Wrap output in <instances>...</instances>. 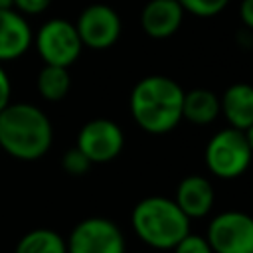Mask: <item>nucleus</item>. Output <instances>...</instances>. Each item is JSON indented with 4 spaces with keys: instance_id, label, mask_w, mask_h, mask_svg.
I'll use <instances>...</instances> for the list:
<instances>
[{
    "instance_id": "1",
    "label": "nucleus",
    "mask_w": 253,
    "mask_h": 253,
    "mask_svg": "<svg viewBox=\"0 0 253 253\" xmlns=\"http://www.w3.org/2000/svg\"><path fill=\"white\" fill-rule=\"evenodd\" d=\"M184 89L166 75H146L130 91L132 121L148 134H166L182 121Z\"/></svg>"
},
{
    "instance_id": "2",
    "label": "nucleus",
    "mask_w": 253,
    "mask_h": 253,
    "mask_svg": "<svg viewBox=\"0 0 253 253\" xmlns=\"http://www.w3.org/2000/svg\"><path fill=\"white\" fill-rule=\"evenodd\" d=\"M53 142L47 115L32 103H8L0 111V148L18 160L42 158Z\"/></svg>"
},
{
    "instance_id": "3",
    "label": "nucleus",
    "mask_w": 253,
    "mask_h": 253,
    "mask_svg": "<svg viewBox=\"0 0 253 253\" xmlns=\"http://www.w3.org/2000/svg\"><path fill=\"white\" fill-rule=\"evenodd\" d=\"M134 235L158 251H172V247L190 231V219L168 196L142 198L130 213Z\"/></svg>"
},
{
    "instance_id": "4",
    "label": "nucleus",
    "mask_w": 253,
    "mask_h": 253,
    "mask_svg": "<svg viewBox=\"0 0 253 253\" xmlns=\"http://www.w3.org/2000/svg\"><path fill=\"white\" fill-rule=\"evenodd\" d=\"M208 170L221 180H233L245 174L251 166L253 152L247 144L243 130L225 126L211 134L204 150Z\"/></svg>"
},
{
    "instance_id": "5",
    "label": "nucleus",
    "mask_w": 253,
    "mask_h": 253,
    "mask_svg": "<svg viewBox=\"0 0 253 253\" xmlns=\"http://www.w3.org/2000/svg\"><path fill=\"white\" fill-rule=\"evenodd\" d=\"M36 49L45 65H73L83 49L75 24L63 18H51L42 24L34 36Z\"/></svg>"
},
{
    "instance_id": "6",
    "label": "nucleus",
    "mask_w": 253,
    "mask_h": 253,
    "mask_svg": "<svg viewBox=\"0 0 253 253\" xmlns=\"http://www.w3.org/2000/svg\"><path fill=\"white\" fill-rule=\"evenodd\" d=\"M206 239L213 253H253V215L227 210L210 219Z\"/></svg>"
},
{
    "instance_id": "7",
    "label": "nucleus",
    "mask_w": 253,
    "mask_h": 253,
    "mask_svg": "<svg viewBox=\"0 0 253 253\" xmlns=\"http://www.w3.org/2000/svg\"><path fill=\"white\" fill-rule=\"evenodd\" d=\"M67 253H126L121 227L107 217L81 219L65 239Z\"/></svg>"
},
{
    "instance_id": "8",
    "label": "nucleus",
    "mask_w": 253,
    "mask_h": 253,
    "mask_svg": "<svg viewBox=\"0 0 253 253\" xmlns=\"http://www.w3.org/2000/svg\"><path fill=\"white\" fill-rule=\"evenodd\" d=\"M79 40L91 49H107L121 38V16L109 4H89L75 22Z\"/></svg>"
},
{
    "instance_id": "9",
    "label": "nucleus",
    "mask_w": 253,
    "mask_h": 253,
    "mask_svg": "<svg viewBox=\"0 0 253 253\" xmlns=\"http://www.w3.org/2000/svg\"><path fill=\"white\" fill-rule=\"evenodd\" d=\"M75 146L93 164H103V162H111L121 154L125 146V134L115 121L101 117L81 126Z\"/></svg>"
},
{
    "instance_id": "10",
    "label": "nucleus",
    "mask_w": 253,
    "mask_h": 253,
    "mask_svg": "<svg viewBox=\"0 0 253 253\" xmlns=\"http://www.w3.org/2000/svg\"><path fill=\"white\" fill-rule=\"evenodd\" d=\"M172 200L184 211V215L192 221V219H202L211 211L215 192H213L211 182L206 176L190 174L180 180Z\"/></svg>"
},
{
    "instance_id": "11",
    "label": "nucleus",
    "mask_w": 253,
    "mask_h": 253,
    "mask_svg": "<svg viewBox=\"0 0 253 253\" xmlns=\"http://www.w3.org/2000/svg\"><path fill=\"white\" fill-rule=\"evenodd\" d=\"M184 14L178 0H150L140 12V26L148 38L166 40L180 30Z\"/></svg>"
},
{
    "instance_id": "12",
    "label": "nucleus",
    "mask_w": 253,
    "mask_h": 253,
    "mask_svg": "<svg viewBox=\"0 0 253 253\" xmlns=\"http://www.w3.org/2000/svg\"><path fill=\"white\" fill-rule=\"evenodd\" d=\"M34 43L32 28L18 10H0V63L20 59Z\"/></svg>"
},
{
    "instance_id": "13",
    "label": "nucleus",
    "mask_w": 253,
    "mask_h": 253,
    "mask_svg": "<svg viewBox=\"0 0 253 253\" xmlns=\"http://www.w3.org/2000/svg\"><path fill=\"white\" fill-rule=\"evenodd\" d=\"M221 115L227 121V126L245 130L253 123V85L233 83L229 85L219 99Z\"/></svg>"
},
{
    "instance_id": "14",
    "label": "nucleus",
    "mask_w": 253,
    "mask_h": 253,
    "mask_svg": "<svg viewBox=\"0 0 253 253\" xmlns=\"http://www.w3.org/2000/svg\"><path fill=\"white\" fill-rule=\"evenodd\" d=\"M221 115L219 107V97L204 87L184 91V101H182V121H190L192 125L206 126L217 121Z\"/></svg>"
},
{
    "instance_id": "15",
    "label": "nucleus",
    "mask_w": 253,
    "mask_h": 253,
    "mask_svg": "<svg viewBox=\"0 0 253 253\" xmlns=\"http://www.w3.org/2000/svg\"><path fill=\"white\" fill-rule=\"evenodd\" d=\"M14 253H67V245L57 231L38 227L20 237Z\"/></svg>"
},
{
    "instance_id": "16",
    "label": "nucleus",
    "mask_w": 253,
    "mask_h": 253,
    "mask_svg": "<svg viewBox=\"0 0 253 253\" xmlns=\"http://www.w3.org/2000/svg\"><path fill=\"white\" fill-rule=\"evenodd\" d=\"M36 87L38 93L45 99V101H61L71 87V75L67 71V67L61 65H45L42 67V71L38 73L36 79Z\"/></svg>"
},
{
    "instance_id": "17",
    "label": "nucleus",
    "mask_w": 253,
    "mask_h": 253,
    "mask_svg": "<svg viewBox=\"0 0 253 253\" xmlns=\"http://www.w3.org/2000/svg\"><path fill=\"white\" fill-rule=\"evenodd\" d=\"M184 8V12L198 16V18H211L217 16L227 8L231 0H178Z\"/></svg>"
},
{
    "instance_id": "18",
    "label": "nucleus",
    "mask_w": 253,
    "mask_h": 253,
    "mask_svg": "<svg viewBox=\"0 0 253 253\" xmlns=\"http://www.w3.org/2000/svg\"><path fill=\"white\" fill-rule=\"evenodd\" d=\"M91 164H93V162H91V160H89L77 146L69 148V150L63 154V158H61V166H63V170H65L67 174H71V176H81V174L89 172Z\"/></svg>"
},
{
    "instance_id": "19",
    "label": "nucleus",
    "mask_w": 253,
    "mask_h": 253,
    "mask_svg": "<svg viewBox=\"0 0 253 253\" xmlns=\"http://www.w3.org/2000/svg\"><path fill=\"white\" fill-rule=\"evenodd\" d=\"M172 253H213L206 235H198V233H192L188 231L174 247H172Z\"/></svg>"
},
{
    "instance_id": "20",
    "label": "nucleus",
    "mask_w": 253,
    "mask_h": 253,
    "mask_svg": "<svg viewBox=\"0 0 253 253\" xmlns=\"http://www.w3.org/2000/svg\"><path fill=\"white\" fill-rule=\"evenodd\" d=\"M51 0H14V10L24 16H36L49 8Z\"/></svg>"
},
{
    "instance_id": "21",
    "label": "nucleus",
    "mask_w": 253,
    "mask_h": 253,
    "mask_svg": "<svg viewBox=\"0 0 253 253\" xmlns=\"http://www.w3.org/2000/svg\"><path fill=\"white\" fill-rule=\"evenodd\" d=\"M10 97H12V83H10L6 69L0 63V111L10 103Z\"/></svg>"
},
{
    "instance_id": "22",
    "label": "nucleus",
    "mask_w": 253,
    "mask_h": 253,
    "mask_svg": "<svg viewBox=\"0 0 253 253\" xmlns=\"http://www.w3.org/2000/svg\"><path fill=\"white\" fill-rule=\"evenodd\" d=\"M239 16L247 30L253 32V0H241L239 4Z\"/></svg>"
},
{
    "instance_id": "23",
    "label": "nucleus",
    "mask_w": 253,
    "mask_h": 253,
    "mask_svg": "<svg viewBox=\"0 0 253 253\" xmlns=\"http://www.w3.org/2000/svg\"><path fill=\"white\" fill-rule=\"evenodd\" d=\"M243 134H245V138H247V144H249V148H251V152H253V123L243 130Z\"/></svg>"
},
{
    "instance_id": "24",
    "label": "nucleus",
    "mask_w": 253,
    "mask_h": 253,
    "mask_svg": "<svg viewBox=\"0 0 253 253\" xmlns=\"http://www.w3.org/2000/svg\"><path fill=\"white\" fill-rule=\"evenodd\" d=\"M14 8V0H0V10H10Z\"/></svg>"
},
{
    "instance_id": "25",
    "label": "nucleus",
    "mask_w": 253,
    "mask_h": 253,
    "mask_svg": "<svg viewBox=\"0 0 253 253\" xmlns=\"http://www.w3.org/2000/svg\"><path fill=\"white\" fill-rule=\"evenodd\" d=\"M0 150H2V148H0Z\"/></svg>"
}]
</instances>
